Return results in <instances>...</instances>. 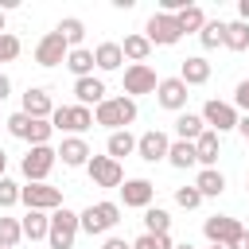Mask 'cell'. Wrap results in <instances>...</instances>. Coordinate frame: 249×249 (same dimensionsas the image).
I'll list each match as a JSON object with an SVG mask.
<instances>
[{"label":"cell","mask_w":249,"mask_h":249,"mask_svg":"<svg viewBox=\"0 0 249 249\" xmlns=\"http://www.w3.org/2000/svg\"><path fill=\"white\" fill-rule=\"evenodd\" d=\"M202 198H218L222 191H226V175L218 171V167H202L198 175H195V183H191Z\"/></svg>","instance_id":"cell-21"},{"label":"cell","mask_w":249,"mask_h":249,"mask_svg":"<svg viewBox=\"0 0 249 249\" xmlns=\"http://www.w3.org/2000/svg\"><path fill=\"white\" fill-rule=\"evenodd\" d=\"M66 54H70V47H66V39L58 35V31H47L39 43H35V62L39 66H58V62H66Z\"/></svg>","instance_id":"cell-11"},{"label":"cell","mask_w":249,"mask_h":249,"mask_svg":"<svg viewBox=\"0 0 249 249\" xmlns=\"http://www.w3.org/2000/svg\"><path fill=\"white\" fill-rule=\"evenodd\" d=\"M121 222V206L117 202H89L82 214H78V230H86L89 237H97V233H109L113 226Z\"/></svg>","instance_id":"cell-2"},{"label":"cell","mask_w":249,"mask_h":249,"mask_svg":"<svg viewBox=\"0 0 249 249\" xmlns=\"http://www.w3.org/2000/svg\"><path fill=\"white\" fill-rule=\"evenodd\" d=\"M167 148H171V140H167V132H160V128H148L144 136H136V156H140L144 163L167 160Z\"/></svg>","instance_id":"cell-13"},{"label":"cell","mask_w":249,"mask_h":249,"mask_svg":"<svg viewBox=\"0 0 249 249\" xmlns=\"http://www.w3.org/2000/svg\"><path fill=\"white\" fill-rule=\"evenodd\" d=\"M218 152H222V136L210 132V128H202V136L195 140V156H198V163H202V167H214V163H218Z\"/></svg>","instance_id":"cell-22"},{"label":"cell","mask_w":249,"mask_h":249,"mask_svg":"<svg viewBox=\"0 0 249 249\" xmlns=\"http://www.w3.org/2000/svg\"><path fill=\"white\" fill-rule=\"evenodd\" d=\"M19 113H27V117H35V121H51V113H54L51 89H43V86H31V89L23 93V109H19Z\"/></svg>","instance_id":"cell-16"},{"label":"cell","mask_w":249,"mask_h":249,"mask_svg":"<svg viewBox=\"0 0 249 249\" xmlns=\"http://www.w3.org/2000/svg\"><path fill=\"white\" fill-rule=\"evenodd\" d=\"M144 39H148L152 47H175L183 35H179L175 16H167V12H152V19L144 23Z\"/></svg>","instance_id":"cell-9"},{"label":"cell","mask_w":249,"mask_h":249,"mask_svg":"<svg viewBox=\"0 0 249 249\" xmlns=\"http://www.w3.org/2000/svg\"><path fill=\"white\" fill-rule=\"evenodd\" d=\"M230 249H249V230H245V233H241V237H237V241H233Z\"/></svg>","instance_id":"cell-44"},{"label":"cell","mask_w":249,"mask_h":249,"mask_svg":"<svg viewBox=\"0 0 249 249\" xmlns=\"http://www.w3.org/2000/svg\"><path fill=\"white\" fill-rule=\"evenodd\" d=\"M19 230H23L27 241H43L47 230H51V214H43V210H27V214L19 218Z\"/></svg>","instance_id":"cell-23"},{"label":"cell","mask_w":249,"mask_h":249,"mask_svg":"<svg viewBox=\"0 0 249 249\" xmlns=\"http://www.w3.org/2000/svg\"><path fill=\"white\" fill-rule=\"evenodd\" d=\"M202 128H206V124H202V117H198V113H187V109H183V113L175 117V136H179V140H187V144H195V140L202 136Z\"/></svg>","instance_id":"cell-26"},{"label":"cell","mask_w":249,"mask_h":249,"mask_svg":"<svg viewBox=\"0 0 249 249\" xmlns=\"http://www.w3.org/2000/svg\"><path fill=\"white\" fill-rule=\"evenodd\" d=\"M175 241L167 237V233H140L136 241H132V249H171Z\"/></svg>","instance_id":"cell-36"},{"label":"cell","mask_w":249,"mask_h":249,"mask_svg":"<svg viewBox=\"0 0 249 249\" xmlns=\"http://www.w3.org/2000/svg\"><path fill=\"white\" fill-rule=\"evenodd\" d=\"M70 74H74V82L78 78H89L93 74V51H86V47H74L70 54H66V62H62Z\"/></svg>","instance_id":"cell-25"},{"label":"cell","mask_w":249,"mask_h":249,"mask_svg":"<svg viewBox=\"0 0 249 249\" xmlns=\"http://www.w3.org/2000/svg\"><path fill=\"white\" fill-rule=\"evenodd\" d=\"M4 23H8V16H4V12H0V35H4V31H8V27H4Z\"/></svg>","instance_id":"cell-47"},{"label":"cell","mask_w":249,"mask_h":249,"mask_svg":"<svg viewBox=\"0 0 249 249\" xmlns=\"http://www.w3.org/2000/svg\"><path fill=\"white\" fill-rule=\"evenodd\" d=\"M86 171H89L93 187H121V183H124V171H121V163H117V160H109V156H89Z\"/></svg>","instance_id":"cell-12"},{"label":"cell","mask_w":249,"mask_h":249,"mask_svg":"<svg viewBox=\"0 0 249 249\" xmlns=\"http://www.w3.org/2000/svg\"><path fill=\"white\" fill-rule=\"evenodd\" d=\"M156 86H160V78H156V70L148 66V62H136V66H124V97H140V93H156Z\"/></svg>","instance_id":"cell-10"},{"label":"cell","mask_w":249,"mask_h":249,"mask_svg":"<svg viewBox=\"0 0 249 249\" xmlns=\"http://www.w3.org/2000/svg\"><path fill=\"white\" fill-rule=\"evenodd\" d=\"M62 39H66V47L74 51V47H82V39H86V23L78 19V16H66V19H58V27H54Z\"/></svg>","instance_id":"cell-30"},{"label":"cell","mask_w":249,"mask_h":249,"mask_svg":"<svg viewBox=\"0 0 249 249\" xmlns=\"http://www.w3.org/2000/svg\"><path fill=\"white\" fill-rule=\"evenodd\" d=\"M198 117H202V124H206L210 132H218V136L230 132V128H237V121H241V113H237L230 101H218V97H210Z\"/></svg>","instance_id":"cell-6"},{"label":"cell","mask_w":249,"mask_h":249,"mask_svg":"<svg viewBox=\"0 0 249 249\" xmlns=\"http://www.w3.org/2000/svg\"><path fill=\"white\" fill-rule=\"evenodd\" d=\"M175 23H179V35H198L202 23H206V12H202L198 4H191V8H183V12L175 16Z\"/></svg>","instance_id":"cell-29"},{"label":"cell","mask_w":249,"mask_h":249,"mask_svg":"<svg viewBox=\"0 0 249 249\" xmlns=\"http://www.w3.org/2000/svg\"><path fill=\"white\" fill-rule=\"evenodd\" d=\"M19 202H23L27 210H43V214H51V210L62 206V191L51 187V183H27V187H19Z\"/></svg>","instance_id":"cell-7"},{"label":"cell","mask_w":249,"mask_h":249,"mask_svg":"<svg viewBox=\"0 0 249 249\" xmlns=\"http://www.w3.org/2000/svg\"><path fill=\"white\" fill-rule=\"evenodd\" d=\"M202 233H206V241L210 245H233L241 233H245V226L237 222V218H230V214H210L206 222H202Z\"/></svg>","instance_id":"cell-8"},{"label":"cell","mask_w":249,"mask_h":249,"mask_svg":"<svg viewBox=\"0 0 249 249\" xmlns=\"http://www.w3.org/2000/svg\"><path fill=\"white\" fill-rule=\"evenodd\" d=\"M19 237H23V230H19V218H8V214H0V249H16V245H19Z\"/></svg>","instance_id":"cell-33"},{"label":"cell","mask_w":249,"mask_h":249,"mask_svg":"<svg viewBox=\"0 0 249 249\" xmlns=\"http://www.w3.org/2000/svg\"><path fill=\"white\" fill-rule=\"evenodd\" d=\"M54 152H58V160H62L66 167H86V163H89V156H93V152H89V144H86L82 136H62V144H58Z\"/></svg>","instance_id":"cell-17"},{"label":"cell","mask_w":249,"mask_h":249,"mask_svg":"<svg viewBox=\"0 0 249 249\" xmlns=\"http://www.w3.org/2000/svg\"><path fill=\"white\" fill-rule=\"evenodd\" d=\"M171 249H195V245H191V241H179V245H171Z\"/></svg>","instance_id":"cell-48"},{"label":"cell","mask_w":249,"mask_h":249,"mask_svg":"<svg viewBox=\"0 0 249 249\" xmlns=\"http://www.w3.org/2000/svg\"><path fill=\"white\" fill-rule=\"evenodd\" d=\"M101 249H132V241H124V237H105Z\"/></svg>","instance_id":"cell-41"},{"label":"cell","mask_w":249,"mask_h":249,"mask_svg":"<svg viewBox=\"0 0 249 249\" xmlns=\"http://www.w3.org/2000/svg\"><path fill=\"white\" fill-rule=\"evenodd\" d=\"M4 124H8V132H12L16 140H27V132H31V117H27V113H12Z\"/></svg>","instance_id":"cell-37"},{"label":"cell","mask_w":249,"mask_h":249,"mask_svg":"<svg viewBox=\"0 0 249 249\" xmlns=\"http://www.w3.org/2000/svg\"><path fill=\"white\" fill-rule=\"evenodd\" d=\"M74 237H78V214L58 206L51 210V230H47V245L51 249H74Z\"/></svg>","instance_id":"cell-4"},{"label":"cell","mask_w":249,"mask_h":249,"mask_svg":"<svg viewBox=\"0 0 249 249\" xmlns=\"http://www.w3.org/2000/svg\"><path fill=\"white\" fill-rule=\"evenodd\" d=\"M210 249H226V245H210Z\"/></svg>","instance_id":"cell-49"},{"label":"cell","mask_w":249,"mask_h":249,"mask_svg":"<svg viewBox=\"0 0 249 249\" xmlns=\"http://www.w3.org/2000/svg\"><path fill=\"white\" fill-rule=\"evenodd\" d=\"M51 128L70 132V136H82L86 128H93V109H86V105H54Z\"/></svg>","instance_id":"cell-3"},{"label":"cell","mask_w":249,"mask_h":249,"mask_svg":"<svg viewBox=\"0 0 249 249\" xmlns=\"http://www.w3.org/2000/svg\"><path fill=\"white\" fill-rule=\"evenodd\" d=\"M237 132H241V136H245V140H249V113H245V117H241V121H237Z\"/></svg>","instance_id":"cell-45"},{"label":"cell","mask_w":249,"mask_h":249,"mask_svg":"<svg viewBox=\"0 0 249 249\" xmlns=\"http://www.w3.org/2000/svg\"><path fill=\"white\" fill-rule=\"evenodd\" d=\"M245 191H249V179H245Z\"/></svg>","instance_id":"cell-50"},{"label":"cell","mask_w":249,"mask_h":249,"mask_svg":"<svg viewBox=\"0 0 249 249\" xmlns=\"http://www.w3.org/2000/svg\"><path fill=\"white\" fill-rule=\"evenodd\" d=\"M222 47H230V51H249V23H241V19H233V23H226V35H222Z\"/></svg>","instance_id":"cell-31"},{"label":"cell","mask_w":249,"mask_h":249,"mask_svg":"<svg viewBox=\"0 0 249 249\" xmlns=\"http://www.w3.org/2000/svg\"><path fill=\"white\" fill-rule=\"evenodd\" d=\"M136 121V101L132 97H105L97 109H93V124L109 128V132H121Z\"/></svg>","instance_id":"cell-1"},{"label":"cell","mask_w":249,"mask_h":249,"mask_svg":"<svg viewBox=\"0 0 249 249\" xmlns=\"http://www.w3.org/2000/svg\"><path fill=\"white\" fill-rule=\"evenodd\" d=\"M230 105L249 113V78H241V82H237V89H233V101H230Z\"/></svg>","instance_id":"cell-40"},{"label":"cell","mask_w":249,"mask_h":249,"mask_svg":"<svg viewBox=\"0 0 249 249\" xmlns=\"http://www.w3.org/2000/svg\"><path fill=\"white\" fill-rule=\"evenodd\" d=\"M175 202H179L183 210H195V206L202 202V195H198L195 187H175Z\"/></svg>","instance_id":"cell-39"},{"label":"cell","mask_w":249,"mask_h":249,"mask_svg":"<svg viewBox=\"0 0 249 249\" xmlns=\"http://www.w3.org/2000/svg\"><path fill=\"white\" fill-rule=\"evenodd\" d=\"M237 19L249 23V0H237Z\"/></svg>","instance_id":"cell-42"},{"label":"cell","mask_w":249,"mask_h":249,"mask_svg":"<svg viewBox=\"0 0 249 249\" xmlns=\"http://www.w3.org/2000/svg\"><path fill=\"white\" fill-rule=\"evenodd\" d=\"M4 167H8V152L0 148V179H4Z\"/></svg>","instance_id":"cell-46"},{"label":"cell","mask_w":249,"mask_h":249,"mask_svg":"<svg viewBox=\"0 0 249 249\" xmlns=\"http://www.w3.org/2000/svg\"><path fill=\"white\" fill-rule=\"evenodd\" d=\"M93 66H97V70H105V74H113V70H121V66H124V54H121V43H113V39H105V43H97V47H93Z\"/></svg>","instance_id":"cell-19"},{"label":"cell","mask_w":249,"mask_h":249,"mask_svg":"<svg viewBox=\"0 0 249 249\" xmlns=\"http://www.w3.org/2000/svg\"><path fill=\"white\" fill-rule=\"evenodd\" d=\"M54 160H58V152H54L51 144L27 148V156L19 160V171H23V179H27V183H47V175H51Z\"/></svg>","instance_id":"cell-5"},{"label":"cell","mask_w":249,"mask_h":249,"mask_svg":"<svg viewBox=\"0 0 249 249\" xmlns=\"http://www.w3.org/2000/svg\"><path fill=\"white\" fill-rule=\"evenodd\" d=\"M121 54L136 66V62H148V54H152V43L144 39V31H136V35H124V43H121Z\"/></svg>","instance_id":"cell-24"},{"label":"cell","mask_w":249,"mask_h":249,"mask_svg":"<svg viewBox=\"0 0 249 249\" xmlns=\"http://www.w3.org/2000/svg\"><path fill=\"white\" fill-rule=\"evenodd\" d=\"M167 163H171V167H179V171L195 167V163H198L195 144H187V140H171V148H167Z\"/></svg>","instance_id":"cell-28"},{"label":"cell","mask_w":249,"mask_h":249,"mask_svg":"<svg viewBox=\"0 0 249 249\" xmlns=\"http://www.w3.org/2000/svg\"><path fill=\"white\" fill-rule=\"evenodd\" d=\"M16 202H19V183L0 179V210H8V206H16Z\"/></svg>","instance_id":"cell-38"},{"label":"cell","mask_w":249,"mask_h":249,"mask_svg":"<svg viewBox=\"0 0 249 249\" xmlns=\"http://www.w3.org/2000/svg\"><path fill=\"white\" fill-rule=\"evenodd\" d=\"M19 51H23V43H19L12 31H4V35H0V66H4V62H16Z\"/></svg>","instance_id":"cell-35"},{"label":"cell","mask_w":249,"mask_h":249,"mask_svg":"<svg viewBox=\"0 0 249 249\" xmlns=\"http://www.w3.org/2000/svg\"><path fill=\"white\" fill-rule=\"evenodd\" d=\"M105 152H109V160H117V163H121V156H132V152H136V136H132L128 128H121V132H109V140H105Z\"/></svg>","instance_id":"cell-27"},{"label":"cell","mask_w":249,"mask_h":249,"mask_svg":"<svg viewBox=\"0 0 249 249\" xmlns=\"http://www.w3.org/2000/svg\"><path fill=\"white\" fill-rule=\"evenodd\" d=\"M171 230V214L163 206H148L144 210V233H167Z\"/></svg>","instance_id":"cell-32"},{"label":"cell","mask_w":249,"mask_h":249,"mask_svg":"<svg viewBox=\"0 0 249 249\" xmlns=\"http://www.w3.org/2000/svg\"><path fill=\"white\" fill-rule=\"evenodd\" d=\"M74 97H78V105H86V109L93 105V109H97V105L105 101V82L93 78V74H89V78H78V82H74Z\"/></svg>","instance_id":"cell-20"},{"label":"cell","mask_w":249,"mask_h":249,"mask_svg":"<svg viewBox=\"0 0 249 249\" xmlns=\"http://www.w3.org/2000/svg\"><path fill=\"white\" fill-rule=\"evenodd\" d=\"M187 86L179 82V78H160V86H156V101H160V109H171V113H183L187 109Z\"/></svg>","instance_id":"cell-14"},{"label":"cell","mask_w":249,"mask_h":249,"mask_svg":"<svg viewBox=\"0 0 249 249\" xmlns=\"http://www.w3.org/2000/svg\"><path fill=\"white\" fill-rule=\"evenodd\" d=\"M117 191H121V202L132 206V210H148L152 198H156V187H152L148 179H124Z\"/></svg>","instance_id":"cell-15"},{"label":"cell","mask_w":249,"mask_h":249,"mask_svg":"<svg viewBox=\"0 0 249 249\" xmlns=\"http://www.w3.org/2000/svg\"><path fill=\"white\" fill-rule=\"evenodd\" d=\"M222 35H226V23H222V19H206L202 31H198V43H202L206 51H214V47H222Z\"/></svg>","instance_id":"cell-34"},{"label":"cell","mask_w":249,"mask_h":249,"mask_svg":"<svg viewBox=\"0 0 249 249\" xmlns=\"http://www.w3.org/2000/svg\"><path fill=\"white\" fill-rule=\"evenodd\" d=\"M8 93H12V78H8V74H0V101H4Z\"/></svg>","instance_id":"cell-43"},{"label":"cell","mask_w":249,"mask_h":249,"mask_svg":"<svg viewBox=\"0 0 249 249\" xmlns=\"http://www.w3.org/2000/svg\"><path fill=\"white\" fill-rule=\"evenodd\" d=\"M179 82L191 89V86H206L210 82V62L202 58V54H191V58H183L179 62Z\"/></svg>","instance_id":"cell-18"}]
</instances>
